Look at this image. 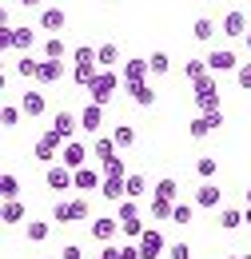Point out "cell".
<instances>
[{"label":"cell","mask_w":251,"mask_h":259,"mask_svg":"<svg viewBox=\"0 0 251 259\" xmlns=\"http://www.w3.org/2000/svg\"><path fill=\"white\" fill-rule=\"evenodd\" d=\"M195 171H199L203 180H216V171H220V160H216V156H199V160H195Z\"/></svg>","instance_id":"cell-36"},{"label":"cell","mask_w":251,"mask_h":259,"mask_svg":"<svg viewBox=\"0 0 251 259\" xmlns=\"http://www.w3.org/2000/svg\"><path fill=\"white\" fill-rule=\"evenodd\" d=\"M235 84H239L243 92H251V64H239V68H235Z\"/></svg>","instance_id":"cell-46"},{"label":"cell","mask_w":251,"mask_h":259,"mask_svg":"<svg viewBox=\"0 0 251 259\" xmlns=\"http://www.w3.org/2000/svg\"><path fill=\"white\" fill-rule=\"evenodd\" d=\"M243 224H247V220H243L239 207H223V211H220V227H223V231H239Z\"/></svg>","instance_id":"cell-26"},{"label":"cell","mask_w":251,"mask_h":259,"mask_svg":"<svg viewBox=\"0 0 251 259\" xmlns=\"http://www.w3.org/2000/svg\"><path fill=\"white\" fill-rule=\"evenodd\" d=\"M40 259H52V255H40Z\"/></svg>","instance_id":"cell-54"},{"label":"cell","mask_w":251,"mask_h":259,"mask_svg":"<svg viewBox=\"0 0 251 259\" xmlns=\"http://www.w3.org/2000/svg\"><path fill=\"white\" fill-rule=\"evenodd\" d=\"M0 44L24 56V52H28L32 44H36V32H32V28H12L8 20H0Z\"/></svg>","instance_id":"cell-4"},{"label":"cell","mask_w":251,"mask_h":259,"mask_svg":"<svg viewBox=\"0 0 251 259\" xmlns=\"http://www.w3.org/2000/svg\"><path fill=\"white\" fill-rule=\"evenodd\" d=\"M0 195H4V199H20V180H16L12 171L0 176Z\"/></svg>","instance_id":"cell-34"},{"label":"cell","mask_w":251,"mask_h":259,"mask_svg":"<svg viewBox=\"0 0 251 259\" xmlns=\"http://www.w3.org/2000/svg\"><path fill=\"white\" fill-rule=\"evenodd\" d=\"M136 247H140V259H159V255H168V243H163V235H159L156 227H144V235L136 239Z\"/></svg>","instance_id":"cell-5"},{"label":"cell","mask_w":251,"mask_h":259,"mask_svg":"<svg viewBox=\"0 0 251 259\" xmlns=\"http://www.w3.org/2000/svg\"><path fill=\"white\" fill-rule=\"evenodd\" d=\"M52 220H56V224H84V220H88V199H84V195L56 199V203H52Z\"/></svg>","instance_id":"cell-3"},{"label":"cell","mask_w":251,"mask_h":259,"mask_svg":"<svg viewBox=\"0 0 251 259\" xmlns=\"http://www.w3.org/2000/svg\"><path fill=\"white\" fill-rule=\"evenodd\" d=\"M64 24H68L64 8H40V28H44V32H60Z\"/></svg>","instance_id":"cell-20"},{"label":"cell","mask_w":251,"mask_h":259,"mask_svg":"<svg viewBox=\"0 0 251 259\" xmlns=\"http://www.w3.org/2000/svg\"><path fill=\"white\" fill-rule=\"evenodd\" d=\"M72 64H100V56H96V48H76L72 52Z\"/></svg>","instance_id":"cell-43"},{"label":"cell","mask_w":251,"mask_h":259,"mask_svg":"<svg viewBox=\"0 0 251 259\" xmlns=\"http://www.w3.org/2000/svg\"><path fill=\"white\" fill-rule=\"evenodd\" d=\"M172 211H176V203L172 199H163V195H152V220H172Z\"/></svg>","instance_id":"cell-32"},{"label":"cell","mask_w":251,"mask_h":259,"mask_svg":"<svg viewBox=\"0 0 251 259\" xmlns=\"http://www.w3.org/2000/svg\"><path fill=\"white\" fill-rule=\"evenodd\" d=\"M80 128L88 132V136H100V128H104V104H92V100H88V108L80 112Z\"/></svg>","instance_id":"cell-14"},{"label":"cell","mask_w":251,"mask_h":259,"mask_svg":"<svg viewBox=\"0 0 251 259\" xmlns=\"http://www.w3.org/2000/svg\"><path fill=\"white\" fill-rule=\"evenodd\" d=\"M44 184H48L52 192H76V171L64 167V163H52V167L44 171Z\"/></svg>","instance_id":"cell-7"},{"label":"cell","mask_w":251,"mask_h":259,"mask_svg":"<svg viewBox=\"0 0 251 259\" xmlns=\"http://www.w3.org/2000/svg\"><path fill=\"white\" fill-rule=\"evenodd\" d=\"M100 195H104L108 203H120V199H128V176H104V188H100Z\"/></svg>","instance_id":"cell-15"},{"label":"cell","mask_w":251,"mask_h":259,"mask_svg":"<svg viewBox=\"0 0 251 259\" xmlns=\"http://www.w3.org/2000/svg\"><path fill=\"white\" fill-rule=\"evenodd\" d=\"M20 116H24V108H16V104H4V108H0V124H4V128H16Z\"/></svg>","instance_id":"cell-38"},{"label":"cell","mask_w":251,"mask_h":259,"mask_svg":"<svg viewBox=\"0 0 251 259\" xmlns=\"http://www.w3.org/2000/svg\"><path fill=\"white\" fill-rule=\"evenodd\" d=\"M64 76H68V64H64V60H44V64H40V76H36V84L48 88V84H60Z\"/></svg>","instance_id":"cell-18"},{"label":"cell","mask_w":251,"mask_h":259,"mask_svg":"<svg viewBox=\"0 0 251 259\" xmlns=\"http://www.w3.org/2000/svg\"><path fill=\"white\" fill-rule=\"evenodd\" d=\"M120 148H116V140L112 136H96L92 140V160H112Z\"/></svg>","instance_id":"cell-24"},{"label":"cell","mask_w":251,"mask_h":259,"mask_svg":"<svg viewBox=\"0 0 251 259\" xmlns=\"http://www.w3.org/2000/svg\"><path fill=\"white\" fill-rule=\"evenodd\" d=\"M48 235H52V224H48V220H28V224H24V239H28V243H44Z\"/></svg>","instance_id":"cell-22"},{"label":"cell","mask_w":251,"mask_h":259,"mask_svg":"<svg viewBox=\"0 0 251 259\" xmlns=\"http://www.w3.org/2000/svg\"><path fill=\"white\" fill-rule=\"evenodd\" d=\"M104 188V171H96V167H76V192H100Z\"/></svg>","instance_id":"cell-16"},{"label":"cell","mask_w":251,"mask_h":259,"mask_svg":"<svg viewBox=\"0 0 251 259\" xmlns=\"http://www.w3.org/2000/svg\"><path fill=\"white\" fill-rule=\"evenodd\" d=\"M243 40H247V52H251V32H247V36H243Z\"/></svg>","instance_id":"cell-50"},{"label":"cell","mask_w":251,"mask_h":259,"mask_svg":"<svg viewBox=\"0 0 251 259\" xmlns=\"http://www.w3.org/2000/svg\"><path fill=\"white\" fill-rule=\"evenodd\" d=\"M64 56H68V44L60 40V32L48 36V40H44V60H64Z\"/></svg>","instance_id":"cell-28"},{"label":"cell","mask_w":251,"mask_h":259,"mask_svg":"<svg viewBox=\"0 0 251 259\" xmlns=\"http://www.w3.org/2000/svg\"><path fill=\"white\" fill-rule=\"evenodd\" d=\"M100 171H104V176H128V163L120 160V152H116L112 160H100Z\"/></svg>","instance_id":"cell-39"},{"label":"cell","mask_w":251,"mask_h":259,"mask_svg":"<svg viewBox=\"0 0 251 259\" xmlns=\"http://www.w3.org/2000/svg\"><path fill=\"white\" fill-rule=\"evenodd\" d=\"M152 195H163V199H180V184L172 180V176H163V180H156V188H152Z\"/></svg>","instance_id":"cell-29"},{"label":"cell","mask_w":251,"mask_h":259,"mask_svg":"<svg viewBox=\"0 0 251 259\" xmlns=\"http://www.w3.org/2000/svg\"><path fill=\"white\" fill-rule=\"evenodd\" d=\"M96 76H100V64H72V84L76 88H92Z\"/></svg>","instance_id":"cell-21"},{"label":"cell","mask_w":251,"mask_h":259,"mask_svg":"<svg viewBox=\"0 0 251 259\" xmlns=\"http://www.w3.org/2000/svg\"><path fill=\"white\" fill-rule=\"evenodd\" d=\"M112 140H116V148H120V152H132V148H136V128L120 124V128L112 132Z\"/></svg>","instance_id":"cell-31"},{"label":"cell","mask_w":251,"mask_h":259,"mask_svg":"<svg viewBox=\"0 0 251 259\" xmlns=\"http://www.w3.org/2000/svg\"><path fill=\"white\" fill-rule=\"evenodd\" d=\"M116 220H120V224H128V220H140L136 199H120V203H116Z\"/></svg>","instance_id":"cell-37"},{"label":"cell","mask_w":251,"mask_h":259,"mask_svg":"<svg viewBox=\"0 0 251 259\" xmlns=\"http://www.w3.org/2000/svg\"><path fill=\"white\" fill-rule=\"evenodd\" d=\"M220 199H223V192H220V184H212V180H203L199 188H195V207H203V211H216L220 207Z\"/></svg>","instance_id":"cell-9"},{"label":"cell","mask_w":251,"mask_h":259,"mask_svg":"<svg viewBox=\"0 0 251 259\" xmlns=\"http://www.w3.org/2000/svg\"><path fill=\"white\" fill-rule=\"evenodd\" d=\"M60 163H64V167H72V171H76V167H84V163H88V144L68 140V144H64V152H60Z\"/></svg>","instance_id":"cell-11"},{"label":"cell","mask_w":251,"mask_h":259,"mask_svg":"<svg viewBox=\"0 0 251 259\" xmlns=\"http://www.w3.org/2000/svg\"><path fill=\"white\" fill-rule=\"evenodd\" d=\"M88 259H104V255H88Z\"/></svg>","instance_id":"cell-53"},{"label":"cell","mask_w":251,"mask_h":259,"mask_svg":"<svg viewBox=\"0 0 251 259\" xmlns=\"http://www.w3.org/2000/svg\"><path fill=\"white\" fill-rule=\"evenodd\" d=\"M140 195H148V180L144 176H128V199H140Z\"/></svg>","instance_id":"cell-42"},{"label":"cell","mask_w":251,"mask_h":259,"mask_svg":"<svg viewBox=\"0 0 251 259\" xmlns=\"http://www.w3.org/2000/svg\"><path fill=\"white\" fill-rule=\"evenodd\" d=\"M148 64H152V76H168V72H172L168 52H152V56H148Z\"/></svg>","instance_id":"cell-40"},{"label":"cell","mask_w":251,"mask_h":259,"mask_svg":"<svg viewBox=\"0 0 251 259\" xmlns=\"http://www.w3.org/2000/svg\"><path fill=\"white\" fill-rule=\"evenodd\" d=\"M120 231H124L128 239H132V243H136V239H140V235H144V220H128V224H120Z\"/></svg>","instance_id":"cell-44"},{"label":"cell","mask_w":251,"mask_h":259,"mask_svg":"<svg viewBox=\"0 0 251 259\" xmlns=\"http://www.w3.org/2000/svg\"><path fill=\"white\" fill-rule=\"evenodd\" d=\"M191 36H195L199 44H207V40H216V20H207V16H199V20L191 24Z\"/></svg>","instance_id":"cell-27"},{"label":"cell","mask_w":251,"mask_h":259,"mask_svg":"<svg viewBox=\"0 0 251 259\" xmlns=\"http://www.w3.org/2000/svg\"><path fill=\"white\" fill-rule=\"evenodd\" d=\"M20 108H24V120H40V116L48 112V96H44L40 88H28V92L20 96Z\"/></svg>","instance_id":"cell-8"},{"label":"cell","mask_w":251,"mask_h":259,"mask_svg":"<svg viewBox=\"0 0 251 259\" xmlns=\"http://www.w3.org/2000/svg\"><path fill=\"white\" fill-rule=\"evenodd\" d=\"M191 88H195V108H199V112H220V84H216V72L199 76Z\"/></svg>","instance_id":"cell-2"},{"label":"cell","mask_w":251,"mask_h":259,"mask_svg":"<svg viewBox=\"0 0 251 259\" xmlns=\"http://www.w3.org/2000/svg\"><path fill=\"white\" fill-rule=\"evenodd\" d=\"M40 64H44V60H36V56H28V52H24V56L16 60V72H20L24 80H36V76H40Z\"/></svg>","instance_id":"cell-30"},{"label":"cell","mask_w":251,"mask_h":259,"mask_svg":"<svg viewBox=\"0 0 251 259\" xmlns=\"http://www.w3.org/2000/svg\"><path fill=\"white\" fill-rule=\"evenodd\" d=\"M0 220H4V224H28V220H24V203H20V199H4Z\"/></svg>","instance_id":"cell-25"},{"label":"cell","mask_w":251,"mask_h":259,"mask_svg":"<svg viewBox=\"0 0 251 259\" xmlns=\"http://www.w3.org/2000/svg\"><path fill=\"white\" fill-rule=\"evenodd\" d=\"M124 92L136 100L140 108H152V104H156V88H152L148 80H140V84H124Z\"/></svg>","instance_id":"cell-19"},{"label":"cell","mask_w":251,"mask_h":259,"mask_svg":"<svg viewBox=\"0 0 251 259\" xmlns=\"http://www.w3.org/2000/svg\"><path fill=\"white\" fill-rule=\"evenodd\" d=\"M100 255H104V259H120V243H104Z\"/></svg>","instance_id":"cell-48"},{"label":"cell","mask_w":251,"mask_h":259,"mask_svg":"<svg viewBox=\"0 0 251 259\" xmlns=\"http://www.w3.org/2000/svg\"><path fill=\"white\" fill-rule=\"evenodd\" d=\"M207 68L220 76V72H235L239 68V56L231 52V48H212V56H207Z\"/></svg>","instance_id":"cell-12"},{"label":"cell","mask_w":251,"mask_h":259,"mask_svg":"<svg viewBox=\"0 0 251 259\" xmlns=\"http://www.w3.org/2000/svg\"><path fill=\"white\" fill-rule=\"evenodd\" d=\"M227 259H243V255H227Z\"/></svg>","instance_id":"cell-52"},{"label":"cell","mask_w":251,"mask_h":259,"mask_svg":"<svg viewBox=\"0 0 251 259\" xmlns=\"http://www.w3.org/2000/svg\"><path fill=\"white\" fill-rule=\"evenodd\" d=\"M207 72H212V68H207V60H188V64H184V76H188L191 84H195L199 76H207Z\"/></svg>","instance_id":"cell-41"},{"label":"cell","mask_w":251,"mask_h":259,"mask_svg":"<svg viewBox=\"0 0 251 259\" xmlns=\"http://www.w3.org/2000/svg\"><path fill=\"white\" fill-rule=\"evenodd\" d=\"M220 32H223V36H231V40H243V36L251 32V28H247V12H239V8H231V12L223 16Z\"/></svg>","instance_id":"cell-10"},{"label":"cell","mask_w":251,"mask_h":259,"mask_svg":"<svg viewBox=\"0 0 251 259\" xmlns=\"http://www.w3.org/2000/svg\"><path fill=\"white\" fill-rule=\"evenodd\" d=\"M120 76H124V84H140V80H148L152 76V64L148 60H140V56H132L120 64Z\"/></svg>","instance_id":"cell-13"},{"label":"cell","mask_w":251,"mask_h":259,"mask_svg":"<svg viewBox=\"0 0 251 259\" xmlns=\"http://www.w3.org/2000/svg\"><path fill=\"white\" fill-rule=\"evenodd\" d=\"M60 259H88V255H84V251H80L76 243H68V247H64V251H60Z\"/></svg>","instance_id":"cell-47"},{"label":"cell","mask_w":251,"mask_h":259,"mask_svg":"<svg viewBox=\"0 0 251 259\" xmlns=\"http://www.w3.org/2000/svg\"><path fill=\"white\" fill-rule=\"evenodd\" d=\"M96 56H100V68H116L120 64V48H116V44H100Z\"/></svg>","instance_id":"cell-33"},{"label":"cell","mask_w":251,"mask_h":259,"mask_svg":"<svg viewBox=\"0 0 251 259\" xmlns=\"http://www.w3.org/2000/svg\"><path fill=\"white\" fill-rule=\"evenodd\" d=\"M243 259H251V255H243Z\"/></svg>","instance_id":"cell-55"},{"label":"cell","mask_w":251,"mask_h":259,"mask_svg":"<svg viewBox=\"0 0 251 259\" xmlns=\"http://www.w3.org/2000/svg\"><path fill=\"white\" fill-rule=\"evenodd\" d=\"M52 128L60 132L64 140H72L76 128H80V116H72V112H56V120H52Z\"/></svg>","instance_id":"cell-23"},{"label":"cell","mask_w":251,"mask_h":259,"mask_svg":"<svg viewBox=\"0 0 251 259\" xmlns=\"http://www.w3.org/2000/svg\"><path fill=\"white\" fill-rule=\"evenodd\" d=\"M120 88H124V76H120L116 68H100V76H96L92 88H88V100L108 108V104L116 100V92H120Z\"/></svg>","instance_id":"cell-1"},{"label":"cell","mask_w":251,"mask_h":259,"mask_svg":"<svg viewBox=\"0 0 251 259\" xmlns=\"http://www.w3.org/2000/svg\"><path fill=\"white\" fill-rule=\"evenodd\" d=\"M247 207H251V188H247Z\"/></svg>","instance_id":"cell-51"},{"label":"cell","mask_w":251,"mask_h":259,"mask_svg":"<svg viewBox=\"0 0 251 259\" xmlns=\"http://www.w3.org/2000/svg\"><path fill=\"white\" fill-rule=\"evenodd\" d=\"M116 231H120V220H116V215H100V220H92V235L100 239V243H116Z\"/></svg>","instance_id":"cell-17"},{"label":"cell","mask_w":251,"mask_h":259,"mask_svg":"<svg viewBox=\"0 0 251 259\" xmlns=\"http://www.w3.org/2000/svg\"><path fill=\"white\" fill-rule=\"evenodd\" d=\"M16 4H24V8H40L44 0H16Z\"/></svg>","instance_id":"cell-49"},{"label":"cell","mask_w":251,"mask_h":259,"mask_svg":"<svg viewBox=\"0 0 251 259\" xmlns=\"http://www.w3.org/2000/svg\"><path fill=\"white\" fill-rule=\"evenodd\" d=\"M168 259H191V243H188V239L172 243V247H168Z\"/></svg>","instance_id":"cell-45"},{"label":"cell","mask_w":251,"mask_h":259,"mask_svg":"<svg viewBox=\"0 0 251 259\" xmlns=\"http://www.w3.org/2000/svg\"><path fill=\"white\" fill-rule=\"evenodd\" d=\"M216 128H223V112H199V116L188 124V136L191 140H207Z\"/></svg>","instance_id":"cell-6"},{"label":"cell","mask_w":251,"mask_h":259,"mask_svg":"<svg viewBox=\"0 0 251 259\" xmlns=\"http://www.w3.org/2000/svg\"><path fill=\"white\" fill-rule=\"evenodd\" d=\"M191 220H195V203H188V199H176L172 224H191Z\"/></svg>","instance_id":"cell-35"}]
</instances>
